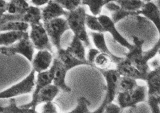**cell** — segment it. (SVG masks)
Here are the masks:
<instances>
[{"label": "cell", "instance_id": "cell-1", "mask_svg": "<svg viewBox=\"0 0 160 113\" xmlns=\"http://www.w3.org/2000/svg\"><path fill=\"white\" fill-rule=\"evenodd\" d=\"M87 14L85 8L81 5L73 11L68 12L65 19L74 35L80 38L85 47H91V44L86 29Z\"/></svg>", "mask_w": 160, "mask_h": 113}, {"label": "cell", "instance_id": "cell-2", "mask_svg": "<svg viewBox=\"0 0 160 113\" xmlns=\"http://www.w3.org/2000/svg\"><path fill=\"white\" fill-rule=\"evenodd\" d=\"M132 39L133 43L132 47L125 53V58L130 60L139 71L147 75L150 70L148 62L145 59L144 51L143 50L144 41L135 35L132 37Z\"/></svg>", "mask_w": 160, "mask_h": 113}, {"label": "cell", "instance_id": "cell-3", "mask_svg": "<svg viewBox=\"0 0 160 113\" xmlns=\"http://www.w3.org/2000/svg\"><path fill=\"white\" fill-rule=\"evenodd\" d=\"M147 90L144 86L138 85L131 91L118 92L117 96L118 105L122 110L135 108L145 101Z\"/></svg>", "mask_w": 160, "mask_h": 113}, {"label": "cell", "instance_id": "cell-4", "mask_svg": "<svg viewBox=\"0 0 160 113\" xmlns=\"http://www.w3.org/2000/svg\"><path fill=\"white\" fill-rule=\"evenodd\" d=\"M0 52L2 55L7 56L20 54L32 62L34 58V47L30 40L28 32H27L24 37L15 44L8 47H1Z\"/></svg>", "mask_w": 160, "mask_h": 113}, {"label": "cell", "instance_id": "cell-5", "mask_svg": "<svg viewBox=\"0 0 160 113\" xmlns=\"http://www.w3.org/2000/svg\"><path fill=\"white\" fill-rule=\"evenodd\" d=\"M36 72L32 69L30 73L23 80L1 92V99H11L20 95L31 93L35 86Z\"/></svg>", "mask_w": 160, "mask_h": 113}, {"label": "cell", "instance_id": "cell-6", "mask_svg": "<svg viewBox=\"0 0 160 113\" xmlns=\"http://www.w3.org/2000/svg\"><path fill=\"white\" fill-rule=\"evenodd\" d=\"M43 24L52 45L57 50H59L61 48V40L62 35L67 30H70L67 19L59 18Z\"/></svg>", "mask_w": 160, "mask_h": 113}, {"label": "cell", "instance_id": "cell-7", "mask_svg": "<svg viewBox=\"0 0 160 113\" xmlns=\"http://www.w3.org/2000/svg\"><path fill=\"white\" fill-rule=\"evenodd\" d=\"M30 38L34 48L38 51L48 50L53 53L52 44L43 23L30 25Z\"/></svg>", "mask_w": 160, "mask_h": 113}, {"label": "cell", "instance_id": "cell-8", "mask_svg": "<svg viewBox=\"0 0 160 113\" xmlns=\"http://www.w3.org/2000/svg\"><path fill=\"white\" fill-rule=\"evenodd\" d=\"M98 71L103 76L107 83L106 94L103 100L108 105L113 103L118 93V84L121 77L115 69L108 68Z\"/></svg>", "mask_w": 160, "mask_h": 113}, {"label": "cell", "instance_id": "cell-9", "mask_svg": "<svg viewBox=\"0 0 160 113\" xmlns=\"http://www.w3.org/2000/svg\"><path fill=\"white\" fill-rule=\"evenodd\" d=\"M60 89L54 84H51L43 88L37 95L35 98H33L28 103L21 105L24 108L36 109L40 104L52 102L60 92Z\"/></svg>", "mask_w": 160, "mask_h": 113}, {"label": "cell", "instance_id": "cell-10", "mask_svg": "<svg viewBox=\"0 0 160 113\" xmlns=\"http://www.w3.org/2000/svg\"><path fill=\"white\" fill-rule=\"evenodd\" d=\"M53 72V84L63 92L69 93L72 89L67 85L65 82L68 70L57 57L54 59L51 67Z\"/></svg>", "mask_w": 160, "mask_h": 113}, {"label": "cell", "instance_id": "cell-11", "mask_svg": "<svg viewBox=\"0 0 160 113\" xmlns=\"http://www.w3.org/2000/svg\"><path fill=\"white\" fill-rule=\"evenodd\" d=\"M98 19L103 27L105 32H108L110 33L115 42L128 50L132 48V44H131L120 34L115 27V23L111 18L107 15H100L98 16Z\"/></svg>", "mask_w": 160, "mask_h": 113}, {"label": "cell", "instance_id": "cell-12", "mask_svg": "<svg viewBox=\"0 0 160 113\" xmlns=\"http://www.w3.org/2000/svg\"><path fill=\"white\" fill-rule=\"evenodd\" d=\"M145 82L147 83L148 97H154L160 104V66L148 72Z\"/></svg>", "mask_w": 160, "mask_h": 113}, {"label": "cell", "instance_id": "cell-13", "mask_svg": "<svg viewBox=\"0 0 160 113\" xmlns=\"http://www.w3.org/2000/svg\"><path fill=\"white\" fill-rule=\"evenodd\" d=\"M116 70L121 77L145 81L147 75L142 73L125 57L116 65Z\"/></svg>", "mask_w": 160, "mask_h": 113}, {"label": "cell", "instance_id": "cell-14", "mask_svg": "<svg viewBox=\"0 0 160 113\" xmlns=\"http://www.w3.org/2000/svg\"><path fill=\"white\" fill-rule=\"evenodd\" d=\"M54 59L51 52L48 50L38 51L32 60L33 69L38 73L49 70Z\"/></svg>", "mask_w": 160, "mask_h": 113}, {"label": "cell", "instance_id": "cell-15", "mask_svg": "<svg viewBox=\"0 0 160 113\" xmlns=\"http://www.w3.org/2000/svg\"><path fill=\"white\" fill-rule=\"evenodd\" d=\"M68 11L64 10L62 6L56 1H49L42 10V20L46 22L55 19L59 18L62 16L66 17Z\"/></svg>", "mask_w": 160, "mask_h": 113}, {"label": "cell", "instance_id": "cell-16", "mask_svg": "<svg viewBox=\"0 0 160 113\" xmlns=\"http://www.w3.org/2000/svg\"><path fill=\"white\" fill-rule=\"evenodd\" d=\"M90 34L92 37L94 45L96 47V49L101 52L108 55L110 58L111 59L112 63L117 65V63H118L121 60L123 59V57L117 56L110 51L107 46L104 33L92 32Z\"/></svg>", "mask_w": 160, "mask_h": 113}, {"label": "cell", "instance_id": "cell-17", "mask_svg": "<svg viewBox=\"0 0 160 113\" xmlns=\"http://www.w3.org/2000/svg\"><path fill=\"white\" fill-rule=\"evenodd\" d=\"M140 14L146 17L154 24L158 31L160 39V12L157 4L152 1H145L140 11Z\"/></svg>", "mask_w": 160, "mask_h": 113}, {"label": "cell", "instance_id": "cell-18", "mask_svg": "<svg viewBox=\"0 0 160 113\" xmlns=\"http://www.w3.org/2000/svg\"><path fill=\"white\" fill-rule=\"evenodd\" d=\"M57 58L60 60L68 71L78 66H90L88 62H83L77 59L67 49H65L61 48L59 50H57Z\"/></svg>", "mask_w": 160, "mask_h": 113}, {"label": "cell", "instance_id": "cell-19", "mask_svg": "<svg viewBox=\"0 0 160 113\" xmlns=\"http://www.w3.org/2000/svg\"><path fill=\"white\" fill-rule=\"evenodd\" d=\"M52 82H53V72L51 68L46 72L38 73L32 99L35 98L43 88L52 84Z\"/></svg>", "mask_w": 160, "mask_h": 113}, {"label": "cell", "instance_id": "cell-20", "mask_svg": "<svg viewBox=\"0 0 160 113\" xmlns=\"http://www.w3.org/2000/svg\"><path fill=\"white\" fill-rule=\"evenodd\" d=\"M84 46L83 42L80 40V38L73 35L72 41L67 49L77 59L83 62H88L85 56Z\"/></svg>", "mask_w": 160, "mask_h": 113}, {"label": "cell", "instance_id": "cell-21", "mask_svg": "<svg viewBox=\"0 0 160 113\" xmlns=\"http://www.w3.org/2000/svg\"><path fill=\"white\" fill-rule=\"evenodd\" d=\"M26 32L19 31H8L1 32L0 34V45L1 47H8L17 43L22 39Z\"/></svg>", "mask_w": 160, "mask_h": 113}, {"label": "cell", "instance_id": "cell-22", "mask_svg": "<svg viewBox=\"0 0 160 113\" xmlns=\"http://www.w3.org/2000/svg\"><path fill=\"white\" fill-rule=\"evenodd\" d=\"M1 113H40L33 108H24L17 105L15 98L9 100V104L5 106H1Z\"/></svg>", "mask_w": 160, "mask_h": 113}, {"label": "cell", "instance_id": "cell-23", "mask_svg": "<svg viewBox=\"0 0 160 113\" xmlns=\"http://www.w3.org/2000/svg\"><path fill=\"white\" fill-rule=\"evenodd\" d=\"M42 19V10L38 7L32 5L30 6L27 13L23 15V22L30 25L41 23Z\"/></svg>", "mask_w": 160, "mask_h": 113}, {"label": "cell", "instance_id": "cell-24", "mask_svg": "<svg viewBox=\"0 0 160 113\" xmlns=\"http://www.w3.org/2000/svg\"><path fill=\"white\" fill-rule=\"evenodd\" d=\"M121 8L128 12L140 15V11L143 7L145 1H115Z\"/></svg>", "mask_w": 160, "mask_h": 113}, {"label": "cell", "instance_id": "cell-25", "mask_svg": "<svg viewBox=\"0 0 160 113\" xmlns=\"http://www.w3.org/2000/svg\"><path fill=\"white\" fill-rule=\"evenodd\" d=\"M30 25L25 22H10L0 25L1 32L8 31L28 32Z\"/></svg>", "mask_w": 160, "mask_h": 113}, {"label": "cell", "instance_id": "cell-26", "mask_svg": "<svg viewBox=\"0 0 160 113\" xmlns=\"http://www.w3.org/2000/svg\"><path fill=\"white\" fill-rule=\"evenodd\" d=\"M110 1H82L83 5H88L90 11L94 16H100L103 7H105Z\"/></svg>", "mask_w": 160, "mask_h": 113}, {"label": "cell", "instance_id": "cell-27", "mask_svg": "<svg viewBox=\"0 0 160 113\" xmlns=\"http://www.w3.org/2000/svg\"><path fill=\"white\" fill-rule=\"evenodd\" d=\"M111 63H112V62L110 56L100 52L94 59L92 67L98 70H103L108 69Z\"/></svg>", "mask_w": 160, "mask_h": 113}, {"label": "cell", "instance_id": "cell-28", "mask_svg": "<svg viewBox=\"0 0 160 113\" xmlns=\"http://www.w3.org/2000/svg\"><path fill=\"white\" fill-rule=\"evenodd\" d=\"M86 26L94 32L100 33L105 32L103 27L98 20V17L93 15L87 14L86 17Z\"/></svg>", "mask_w": 160, "mask_h": 113}, {"label": "cell", "instance_id": "cell-29", "mask_svg": "<svg viewBox=\"0 0 160 113\" xmlns=\"http://www.w3.org/2000/svg\"><path fill=\"white\" fill-rule=\"evenodd\" d=\"M137 80L132 78L121 77L118 84V92H129L138 86Z\"/></svg>", "mask_w": 160, "mask_h": 113}, {"label": "cell", "instance_id": "cell-30", "mask_svg": "<svg viewBox=\"0 0 160 113\" xmlns=\"http://www.w3.org/2000/svg\"><path fill=\"white\" fill-rule=\"evenodd\" d=\"M91 105L90 100L84 96L80 97L77 100V105L71 111L66 113H89V107Z\"/></svg>", "mask_w": 160, "mask_h": 113}, {"label": "cell", "instance_id": "cell-31", "mask_svg": "<svg viewBox=\"0 0 160 113\" xmlns=\"http://www.w3.org/2000/svg\"><path fill=\"white\" fill-rule=\"evenodd\" d=\"M62 8L68 12H72L78 8L82 4V1H63L57 0Z\"/></svg>", "mask_w": 160, "mask_h": 113}, {"label": "cell", "instance_id": "cell-32", "mask_svg": "<svg viewBox=\"0 0 160 113\" xmlns=\"http://www.w3.org/2000/svg\"><path fill=\"white\" fill-rule=\"evenodd\" d=\"M137 15L136 14L126 11L121 8L120 10H118L117 12L111 13V19L115 24H117L118 22L127 17Z\"/></svg>", "mask_w": 160, "mask_h": 113}, {"label": "cell", "instance_id": "cell-33", "mask_svg": "<svg viewBox=\"0 0 160 113\" xmlns=\"http://www.w3.org/2000/svg\"><path fill=\"white\" fill-rule=\"evenodd\" d=\"M23 15L11 14L8 13L4 14V15H2V17H0V25H2L3 24L10 22H23Z\"/></svg>", "mask_w": 160, "mask_h": 113}, {"label": "cell", "instance_id": "cell-34", "mask_svg": "<svg viewBox=\"0 0 160 113\" xmlns=\"http://www.w3.org/2000/svg\"><path fill=\"white\" fill-rule=\"evenodd\" d=\"M17 8V14L23 15L27 13L30 5L26 1L13 0Z\"/></svg>", "mask_w": 160, "mask_h": 113}, {"label": "cell", "instance_id": "cell-35", "mask_svg": "<svg viewBox=\"0 0 160 113\" xmlns=\"http://www.w3.org/2000/svg\"><path fill=\"white\" fill-rule=\"evenodd\" d=\"M148 104L150 113H160V104L158 100L154 97H148Z\"/></svg>", "mask_w": 160, "mask_h": 113}, {"label": "cell", "instance_id": "cell-36", "mask_svg": "<svg viewBox=\"0 0 160 113\" xmlns=\"http://www.w3.org/2000/svg\"><path fill=\"white\" fill-rule=\"evenodd\" d=\"M41 113H58L57 107L53 102H48L44 104Z\"/></svg>", "mask_w": 160, "mask_h": 113}, {"label": "cell", "instance_id": "cell-37", "mask_svg": "<svg viewBox=\"0 0 160 113\" xmlns=\"http://www.w3.org/2000/svg\"><path fill=\"white\" fill-rule=\"evenodd\" d=\"M100 52V51H99L97 49H90L88 55H87V59L90 66L92 67L94 59L97 56V55H98Z\"/></svg>", "mask_w": 160, "mask_h": 113}, {"label": "cell", "instance_id": "cell-38", "mask_svg": "<svg viewBox=\"0 0 160 113\" xmlns=\"http://www.w3.org/2000/svg\"><path fill=\"white\" fill-rule=\"evenodd\" d=\"M122 110L118 105L111 103L107 105L104 113H122Z\"/></svg>", "mask_w": 160, "mask_h": 113}, {"label": "cell", "instance_id": "cell-39", "mask_svg": "<svg viewBox=\"0 0 160 113\" xmlns=\"http://www.w3.org/2000/svg\"><path fill=\"white\" fill-rule=\"evenodd\" d=\"M105 8L106 9L108 10V11H110L111 13L117 12L121 8L120 5L118 3H117L115 1H110L105 5Z\"/></svg>", "mask_w": 160, "mask_h": 113}, {"label": "cell", "instance_id": "cell-40", "mask_svg": "<svg viewBox=\"0 0 160 113\" xmlns=\"http://www.w3.org/2000/svg\"><path fill=\"white\" fill-rule=\"evenodd\" d=\"M8 2L6 1H0V17L6 13L8 11Z\"/></svg>", "mask_w": 160, "mask_h": 113}, {"label": "cell", "instance_id": "cell-41", "mask_svg": "<svg viewBox=\"0 0 160 113\" xmlns=\"http://www.w3.org/2000/svg\"><path fill=\"white\" fill-rule=\"evenodd\" d=\"M107 103L105 101H103L102 103L101 104L100 106L98 107V108H97V110H94V111L91 112L90 111L89 113H104L105 111V108L107 106Z\"/></svg>", "mask_w": 160, "mask_h": 113}, {"label": "cell", "instance_id": "cell-42", "mask_svg": "<svg viewBox=\"0 0 160 113\" xmlns=\"http://www.w3.org/2000/svg\"><path fill=\"white\" fill-rule=\"evenodd\" d=\"M49 1L48 0H32L31 3L35 5V7H41L42 5H46L48 3Z\"/></svg>", "mask_w": 160, "mask_h": 113}, {"label": "cell", "instance_id": "cell-43", "mask_svg": "<svg viewBox=\"0 0 160 113\" xmlns=\"http://www.w3.org/2000/svg\"><path fill=\"white\" fill-rule=\"evenodd\" d=\"M128 113H139L138 108H133L128 109Z\"/></svg>", "mask_w": 160, "mask_h": 113}, {"label": "cell", "instance_id": "cell-44", "mask_svg": "<svg viewBox=\"0 0 160 113\" xmlns=\"http://www.w3.org/2000/svg\"><path fill=\"white\" fill-rule=\"evenodd\" d=\"M155 3L157 4V6L158 7V9L160 10V1H157L155 2Z\"/></svg>", "mask_w": 160, "mask_h": 113}, {"label": "cell", "instance_id": "cell-45", "mask_svg": "<svg viewBox=\"0 0 160 113\" xmlns=\"http://www.w3.org/2000/svg\"><path fill=\"white\" fill-rule=\"evenodd\" d=\"M158 55H159V56H160V50H159V51H158Z\"/></svg>", "mask_w": 160, "mask_h": 113}]
</instances>
